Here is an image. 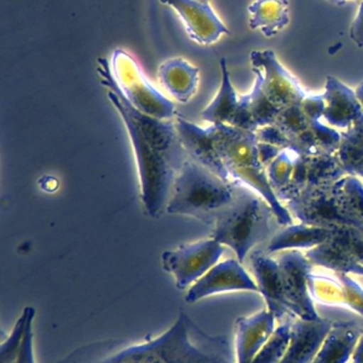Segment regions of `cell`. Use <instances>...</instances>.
<instances>
[{
  "label": "cell",
  "mask_w": 363,
  "mask_h": 363,
  "mask_svg": "<svg viewBox=\"0 0 363 363\" xmlns=\"http://www.w3.org/2000/svg\"><path fill=\"white\" fill-rule=\"evenodd\" d=\"M249 59L255 74L254 91L275 114L278 115L309 95L298 79L281 65L272 50L251 51Z\"/></svg>",
  "instance_id": "obj_9"
},
{
  "label": "cell",
  "mask_w": 363,
  "mask_h": 363,
  "mask_svg": "<svg viewBox=\"0 0 363 363\" xmlns=\"http://www.w3.org/2000/svg\"><path fill=\"white\" fill-rule=\"evenodd\" d=\"M355 91L356 96H357L358 100H359L360 104H362L363 108V83L357 87Z\"/></svg>",
  "instance_id": "obj_31"
},
{
  "label": "cell",
  "mask_w": 363,
  "mask_h": 363,
  "mask_svg": "<svg viewBox=\"0 0 363 363\" xmlns=\"http://www.w3.org/2000/svg\"><path fill=\"white\" fill-rule=\"evenodd\" d=\"M350 38L359 48H363V1L359 4L357 15L352 23L351 29H350Z\"/></svg>",
  "instance_id": "obj_29"
},
{
  "label": "cell",
  "mask_w": 363,
  "mask_h": 363,
  "mask_svg": "<svg viewBox=\"0 0 363 363\" xmlns=\"http://www.w3.org/2000/svg\"><path fill=\"white\" fill-rule=\"evenodd\" d=\"M362 334V326L356 322H334L311 363L349 362Z\"/></svg>",
  "instance_id": "obj_21"
},
{
  "label": "cell",
  "mask_w": 363,
  "mask_h": 363,
  "mask_svg": "<svg viewBox=\"0 0 363 363\" xmlns=\"http://www.w3.org/2000/svg\"><path fill=\"white\" fill-rule=\"evenodd\" d=\"M249 28L272 38L290 23L289 0H255L249 6Z\"/></svg>",
  "instance_id": "obj_25"
},
{
  "label": "cell",
  "mask_w": 363,
  "mask_h": 363,
  "mask_svg": "<svg viewBox=\"0 0 363 363\" xmlns=\"http://www.w3.org/2000/svg\"><path fill=\"white\" fill-rule=\"evenodd\" d=\"M308 283L317 304L349 309L363 318V288L350 274L313 271Z\"/></svg>",
  "instance_id": "obj_14"
},
{
  "label": "cell",
  "mask_w": 363,
  "mask_h": 363,
  "mask_svg": "<svg viewBox=\"0 0 363 363\" xmlns=\"http://www.w3.org/2000/svg\"><path fill=\"white\" fill-rule=\"evenodd\" d=\"M36 309L25 307L10 334L1 342L0 363H36L33 347Z\"/></svg>",
  "instance_id": "obj_22"
},
{
  "label": "cell",
  "mask_w": 363,
  "mask_h": 363,
  "mask_svg": "<svg viewBox=\"0 0 363 363\" xmlns=\"http://www.w3.org/2000/svg\"><path fill=\"white\" fill-rule=\"evenodd\" d=\"M332 230L311 224H290L271 239L268 254L288 250H311L327 240Z\"/></svg>",
  "instance_id": "obj_24"
},
{
  "label": "cell",
  "mask_w": 363,
  "mask_h": 363,
  "mask_svg": "<svg viewBox=\"0 0 363 363\" xmlns=\"http://www.w3.org/2000/svg\"><path fill=\"white\" fill-rule=\"evenodd\" d=\"M324 108L323 94H309L302 101L281 111L272 125L258 130V140L281 149H290L298 138L321 121Z\"/></svg>",
  "instance_id": "obj_11"
},
{
  "label": "cell",
  "mask_w": 363,
  "mask_h": 363,
  "mask_svg": "<svg viewBox=\"0 0 363 363\" xmlns=\"http://www.w3.org/2000/svg\"><path fill=\"white\" fill-rule=\"evenodd\" d=\"M323 119L334 129H350L363 116V108L356 91L335 77H327L323 93Z\"/></svg>",
  "instance_id": "obj_18"
},
{
  "label": "cell",
  "mask_w": 363,
  "mask_h": 363,
  "mask_svg": "<svg viewBox=\"0 0 363 363\" xmlns=\"http://www.w3.org/2000/svg\"><path fill=\"white\" fill-rule=\"evenodd\" d=\"M179 138L189 157L227 183L242 184L264 196L281 225L293 224L291 213L277 199L260 160L256 132L223 123L200 127L177 115Z\"/></svg>",
  "instance_id": "obj_2"
},
{
  "label": "cell",
  "mask_w": 363,
  "mask_h": 363,
  "mask_svg": "<svg viewBox=\"0 0 363 363\" xmlns=\"http://www.w3.org/2000/svg\"><path fill=\"white\" fill-rule=\"evenodd\" d=\"M234 291L258 292L257 284L238 259L219 262L190 287L185 302L194 304L215 294Z\"/></svg>",
  "instance_id": "obj_15"
},
{
  "label": "cell",
  "mask_w": 363,
  "mask_h": 363,
  "mask_svg": "<svg viewBox=\"0 0 363 363\" xmlns=\"http://www.w3.org/2000/svg\"><path fill=\"white\" fill-rule=\"evenodd\" d=\"M266 174L275 196L281 203L293 200L306 190L347 176L336 155H300L290 149H283L271 162Z\"/></svg>",
  "instance_id": "obj_7"
},
{
  "label": "cell",
  "mask_w": 363,
  "mask_h": 363,
  "mask_svg": "<svg viewBox=\"0 0 363 363\" xmlns=\"http://www.w3.org/2000/svg\"><path fill=\"white\" fill-rule=\"evenodd\" d=\"M110 67L119 91L136 110L156 118L170 119L174 116V104L147 79L129 53L115 49L111 55Z\"/></svg>",
  "instance_id": "obj_8"
},
{
  "label": "cell",
  "mask_w": 363,
  "mask_h": 363,
  "mask_svg": "<svg viewBox=\"0 0 363 363\" xmlns=\"http://www.w3.org/2000/svg\"><path fill=\"white\" fill-rule=\"evenodd\" d=\"M97 62L102 84L109 89V100L121 115L131 142L145 213L148 217L159 218L166 211L173 184L189 155L174 121L136 110L119 91L110 61L99 57Z\"/></svg>",
  "instance_id": "obj_1"
},
{
  "label": "cell",
  "mask_w": 363,
  "mask_h": 363,
  "mask_svg": "<svg viewBox=\"0 0 363 363\" xmlns=\"http://www.w3.org/2000/svg\"><path fill=\"white\" fill-rule=\"evenodd\" d=\"M234 184L222 180L190 157L173 184L166 211L191 216L211 225L215 213L232 200Z\"/></svg>",
  "instance_id": "obj_6"
},
{
  "label": "cell",
  "mask_w": 363,
  "mask_h": 363,
  "mask_svg": "<svg viewBox=\"0 0 363 363\" xmlns=\"http://www.w3.org/2000/svg\"><path fill=\"white\" fill-rule=\"evenodd\" d=\"M291 216L300 223L332 230L352 226L363 230V184L347 176L302 192L286 202Z\"/></svg>",
  "instance_id": "obj_5"
},
{
  "label": "cell",
  "mask_w": 363,
  "mask_h": 363,
  "mask_svg": "<svg viewBox=\"0 0 363 363\" xmlns=\"http://www.w3.org/2000/svg\"><path fill=\"white\" fill-rule=\"evenodd\" d=\"M336 155L347 174L363 179V116L350 129L341 132Z\"/></svg>",
  "instance_id": "obj_27"
},
{
  "label": "cell",
  "mask_w": 363,
  "mask_h": 363,
  "mask_svg": "<svg viewBox=\"0 0 363 363\" xmlns=\"http://www.w3.org/2000/svg\"><path fill=\"white\" fill-rule=\"evenodd\" d=\"M332 323L321 317L311 321L293 319L291 340L279 363H311Z\"/></svg>",
  "instance_id": "obj_19"
},
{
  "label": "cell",
  "mask_w": 363,
  "mask_h": 363,
  "mask_svg": "<svg viewBox=\"0 0 363 363\" xmlns=\"http://www.w3.org/2000/svg\"><path fill=\"white\" fill-rule=\"evenodd\" d=\"M251 267L258 292L264 298L266 309L276 320L290 318L283 298L278 262L270 257L269 254L255 251L251 255Z\"/></svg>",
  "instance_id": "obj_20"
},
{
  "label": "cell",
  "mask_w": 363,
  "mask_h": 363,
  "mask_svg": "<svg viewBox=\"0 0 363 363\" xmlns=\"http://www.w3.org/2000/svg\"><path fill=\"white\" fill-rule=\"evenodd\" d=\"M158 79L174 99L187 104L197 91L200 69L181 57H174L159 66Z\"/></svg>",
  "instance_id": "obj_23"
},
{
  "label": "cell",
  "mask_w": 363,
  "mask_h": 363,
  "mask_svg": "<svg viewBox=\"0 0 363 363\" xmlns=\"http://www.w3.org/2000/svg\"><path fill=\"white\" fill-rule=\"evenodd\" d=\"M172 6L185 25L187 33L194 42L210 45L217 42L229 30L217 17L209 4V0H160Z\"/></svg>",
  "instance_id": "obj_16"
},
{
  "label": "cell",
  "mask_w": 363,
  "mask_h": 363,
  "mask_svg": "<svg viewBox=\"0 0 363 363\" xmlns=\"http://www.w3.org/2000/svg\"><path fill=\"white\" fill-rule=\"evenodd\" d=\"M352 363H363V334L354 352Z\"/></svg>",
  "instance_id": "obj_30"
},
{
  "label": "cell",
  "mask_w": 363,
  "mask_h": 363,
  "mask_svg": "<svg viewBox=\"0 0 363 363\" xmlns=\"http://www.w3.org/2000/svg\"><path fill=\"white\" fill-rule=\"evenodd\" d=\"M223 253L224 245L212 238L187 243L164 251L162 268L173 275L177 289L185 290L215 267Z\"/></svg>",
  "instance_id": "obj_13"
},
{
  "label": "cell",
  "mask_w": 363,
  "mask_h": 363,
  "mask_svg": "<svg viewBox=\"0 0 363 363\" xmlns=\"http://www.w3.org/2000/svg\"><path fill=\"white\" fill-rule=\"evenodd\" d=\"M292 321L293 318H288L275 328L268 342L260 350L251 363L281 362L291 340Z\"/></svg>",
  "instance_id": "obj_28"
},
{
  "label": "cell",
  "mask_w": 363,
  "mask_h": 363,
  "mask_svg": "<svg viewBox=\"0 0 363 363\" xmlns=\"http://www.w3.org/2000/svg\"><path fill=\"white\" fill-rule=\"evenodd\" d=\"M273 217L274 211L264 196L234 184L232 200L215 213L211 238L230 247L242 264L251 250L270 236Z\"/></svg>",
  "instance_id": "obj_4"
},
{
  "label": "cell",
  "mask_w": 363,
  "mask_h": 363,
  "mask_svg": "<svg viewBox=\"0 0 363 363\" xmlns=\"http://www.w3.org/2000/svg\"><path fill=\"white\" fill-rule=\"evenodd\" d=\"M234 347L223 335L202 330L185 313L163 334L139 342L117 339L77 347L55 363H234Z\"/></svg>",
  "instance_id": "obj_3"
},
{
  "label": "cell",
  "mask_w": 363,
  "mask_h": 363,
  "mask_svg": "<svg viewBox=\"0 0 363 363\" xmlns=\"http://www.w3.org/2000/svg\"><path fill=\"white\" fill-rule=\"evenodd\" d=\"M330 230L327 240L308 250L305 256L313 266L363 277V230L352 226Z\"/></svg>",
  "instance_id": "obj_10"
},
{
  "label": "cell",
  "mask_w": 363,
  "mask_h": 363,
  "mask_svg": "<svg viewBox=\"0 0 363 363\" xmlns=\"http://www.w3.org/2000/svg\"><path fill=\"white\" fill-rule=\"evenodd\" d=\"M277 262L289 317L307 321L319 319L308 283L315 266L298 250H288Z\"/></svg>",
  "instance_id": "obj_12"
},
{
  "label": "cell",
  "mask_w": 363,
  "mask_h": 363,
  "mask_svg": "<svg viewBox=\"0 0 363 363\" xmlns=\"http://www.w3.org/2000/svg\"><path fill=\"white\" fill-rule=\"evenodd\" d=\"M327 1L330 2V4H336V6H343L349 0H327Z\"/></svg>",
  "instance_id": "obj_32"
},
{
  "label": "cell",
  "mask_w": 363,
  "mask_h": 363,
  "mask_svg": "<svg viewBox=\"0 0 363 363\" xmlns=\"http://www.w3.org/2000/svg\"><path fill=\"white\" fill-rule=\"evenodd\" d=\"M222 72V84L215 99L202 112V118L212 123H223L232 125L240 102V96L237 94L230 81L226 60L220 62Z\"/></svg>",
  "instance_id": "obj_26"
},
{
  "label": "cell",
  "mask_w": 363,
  "mask_h": 363,
  "mask_svg": "<svg viewBox=\"0 0 363 363\" xmlns=\"http://www.w3.org/2000/svg\"><path fill=\"white\" fill-rule=\"evenodd\" d=\"M276 318L268 311L239 318L234 326V363H251L276 328Z\"/></svg>",
  "instance_id": "obj_17"
}]
</instances>
